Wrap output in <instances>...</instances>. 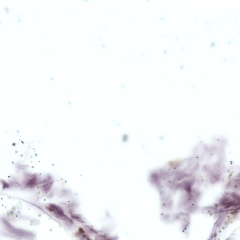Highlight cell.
<instances>
[{"label": "cell", "instance_id": "1", "mask_svg": "<svg viewBox=\"0 0 240 240\" xmlns=\"http://www.w3.org/2000/svg\"><path fill=\"white\" fill-rule=\"evenodd\" d=\"M49 206L52 209L51 212H53L57 217L68 221H73L72 220L64 214L63 210L59 206L55 204H50Z\"/></svg>", "mask_w": 240, "mask_h": 240}, {"label": "cell", "instance_id": "2", "mask_svg": "<svg viewBox=\"0 0 240 240\" xmlns=\"http://www.w3.org/2000/svg\"><path fill=\"white\" fill-rule=\"evenodd\" d=\"M85 232L84 230L82 228H79L78 231L76 232L75 235L76 236L78 237H79L81 238H88L87 236L86 235L85 233Z\"/></svg>", "mask_w": 240, "mask_h": 240}, {"label": "cell", "instance_id": "3", "mask_svg": "<svg viewBox=\"0 0 240 240\" xmlns=\"http://www.w3.org/2000/svg\"><path fill=\"white\" fill-rule=\"evenodd\" d=\"M71 217L73 219L78 220L79 221L82 223H84L83 221L82 220V218L79 215L76 214H72L71 216Z\"/></svg>", "mask_w": 240, "mask_h": 240}]
</instances>
